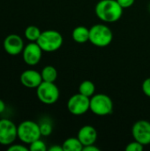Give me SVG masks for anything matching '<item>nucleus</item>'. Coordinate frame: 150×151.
<instances>
[{"label":"nucleus","mask_w":150,"mask_h":151,"mask_svg":"<svg viewBox=\"0 0 150 151\" xmlns=\"http://www.w3.org/2000/svg\"><path fill=\"white\" fill-rule=\"evenodd\" d=\"M123 10L117 0H100L95 8L96 17L105 23H113L120 19Z\"/></svg>","instance_id":"obj_1"},{"label":"nucleus","mask_w":150,"mask_h":151,"mask_svg":"<svg viewBox=\"0 0 150 151\" xmlns=\"http://www.w3.org/2000/svg\"><path fill=\"white\" fill-rule=\"evenodd\" d=\"M113 40L111 29L104 24H95L89 28V42L99 48L107 47Z\"/></svg>","instance_id":"obj_2"},{"label":"nucleus","mask_w":150,"mask_h":151,"mask_svg":"<svg viewBox=\"0 0 150 151\" xmlns=\"http://www.w3.org/2000/svg\"><path fill=\"white\" fill-rule=\"evenodd\" d=\"M64 39L62 35L57 30H45L42 31L37 43L45 52H54L61 48Z\"/></svg>","instance_id":"obj_3"},{"label":"nucleus","mask_w":150,"mask_h":151,"mask_svg":"<svg viewBox=\"0 0 150 151\" xmlns=\"http://www.w3.org/2000/svg\"><path fill=\"white\" fill-rule=\"evenodd\" d=\"M42 136L40 126L32 120H25L18 126V138L25 144H30Z\"/></svg>","instance_id":"obj_4"},{"label":"nucleus","mask_w":150,"mask_h":151,"mask_svg":"<svg viewBox=\"0 0 150 151\" xmlns=\"http://www.w3.org/2000/svg\"><path fill=\"white\" fill-rule=\"evenodd\" d=\"M36 96L42 104L51 105L58 101L60 93L55 82L42 81L36 88Z\"/></svg>","instance_id":"obj_5"},{"label":"nucleus","mask_w":150,"mask_h":151,"mask_svg":"<svg viewBox=\"0 0 150 151\" xmlns=\"http://www.w3.org/2000/svg\"><path fill=\"white\" fill-rule=\"evenodd\" d=\"M90 111L97 116H107L113 111V102L105 94H95L90 97Z\"/></svg>","instance_id":"obj_6"},{"label":"nucleus","mask_w":150,"mask_h":151,"mask_svg":"<svg viewBox=\"0 0 150 151\" xmlns=\"http://www.w3.org/2000/svg\"><path fill=\"white\" fill-rule=\"evenodd\" d=\"M67 109L75 116H81L90 111V98L80 94H74L67 102Z\"/></svg>","instance_id":"obj_7"},{"label":"nucleus","mask_w":150,"mask_h":151,"mask_svg":"<svg viewBox=\"0 0 150 151\" xmlns=\"http://www.w3.org/2000/svg\"><path fill=\"white\" fill-rule=\"evenodd\" d=\"M18 138V127L10 119H0V144L11 145Z\"/></svg>","instance_id":"obj_8"},{"label":"nucleus","mask_w":150,"mask_h":151,"mask_svg":"<svg viewBox=\"0 0 150 151\" xmlns=\"http://www.w3.org/2000/svg\"><path fill=\"white\" fill-rule=\"evenodd\" d=\"M133 140L139 142L143 146L150 144V122L148 120H138L132 127Z\"/></svg>","instance_id":"obj_9"},{"label":"nucleus","mask_w":150,"mask_h":151,"mask_svg":"<svg viewBox=\"0 0 150 151\" xmlns=\"http://www.w3.org/2000/svg\"><path fill=\"white\" fill-rule=\"evenodd\" d=\"M42 50L36 42H31L24 47L22 51V58L24 62L28 65H37L42 58Z\"/></svg>","instance_id":"obj_10"},{"label":"nucleus","mask_w":150,"mask_h":151,"mask_svg":"<svg viewBox=\"0 0 150 151\" xmlns=\"http://www.w3.org/2000/svg\"><path fill=\"white\" fill-rule=\"evenodd\" d=\"M24 47V41L18 35L11 34L4 40V49L11 56H17L22 53Z\"/></svg>","instance_id":"obj_11"},{"label":"nucleus","mask_w":150,"mask_h":151,"mask_svg":"<svg viewBox=\"0 0 150 151\" xmlns=\"http://www.w3.org/2000/svg\"><path fill=\"white\" fill-rule=\"evenodd\" d=\"M20 82L26 88H36L42 82V74L36 70H26L20 74Z\"/></svg>","instance_id":"obj_12"},{"label":"nucleus","mask_w":150,"mask_h":151,"mask_svg":"<svg viewBox=\"0 0 150 151\" xmlns=\"http://www.w3.org/2000/svg\"><path fill=\"white\" fill-rule=\"evenodd\" d=\"M77 137L82 143L83 147L90 144H95L97 140V131L94 127L90 125H86L79 130Z\"/></svg>","instance_id":"obj_13"},{"label":"nucleus","mask_w":150,"mask_h":151,"mask_svg":"<svg viewBox=\"0 0 150 151\" xmlns=\"http://www.w3.org/2000/svg\"><path fill=\"white\" fill-rule=\"evenodd\" d=\"M72 37L78 43H85L89 41V28L84 26H78L72 30Z\"/></svg>","instance_id":"obj_14"},{"label":"nucleus","mask_w":150,"mask_h":151,"mask_svg":"<svg viewBox=\"0 0 150 151\" xmlns=\"http://www.w3.org/2000/svg\"><path fill=\"white\" fill-rule=\"evenodd\" d=\"M64 151H82L83 145L78 137L67 138L62 144Z\"/></svg>","instance_id":"obj_15"},{"label":"nucleus","mask_w":150,"mask_h":151,"mask_svg":"<svg viewBox=\"0 0 150 151\" xmlns=\"http://www.w3.org/2000/svg\"><path fill=\"white\" fill-rule=\"evenodd\" d=\"M41 74L42 81L55 82L57 78V71L52 65H46L45 67H43L41 72Z\"/></svg>","instance_id":"obj_16"},{"label":"nucleus","mask_w":150,"mask_h":151,"mask_svg":"<svg viewBox=\"0 0 150 151\" xmlns=\"http://www.w3.org/2000/svg\"><path fill=\"white\" fill-rule=\"evenodd\" d=\"M79 93L90 98L95 93V86L91 81H83L79 86Z\"/></svg>","instance_id":"obj_17"},{"label":"nucleus","mask_w":150,"mask_h":151,"mask_svg":"<svg viewBox=\"0 0 150 151\" xmlns=\"http://www.w3.org/2000/svg\"><path fill=\"white\" fill-rule=\"evenodd\" d=\"M41 34L42 31L40 30V28L34 25L28 26L25 30V37L30 42H37Z\"/></svg>","instance_id":"obj_18"},{"label":"nucleus","mask_w":150,"mask_h":151,"mask_svg":"<svg viewBox=\"0 0 150 151\" xmlns=\"http://www.w3.org/2000/svg\"><path fill=\"white\" fill-rule=\"evenodd\" d=\"M39 126H40L42 136H49L52 133L53 127H52V124L50 123V121L44 119L39 124Z\"/></svg>","instance_id":"obj_19"},{"label":"nucleus","mask_w":150,"mask_h":151,"mask_svg":"<svg viewBox=\"0 0 150 151\" xmlns=\"http://www.w3.org/2000/svg\"><path fill=\"white\" fill-rule=\"evenodd\" d=\"M29 150L30 151H46L47 150V147H46V144L43 141L40 139L33 142L32 143L29 144V147H28Z\"/></svg>","instance_id":"obj_20"},{"label":"nucleus","mask_w":150,"mask_h":151,"mask_svg":"<svg viewBox=\"0 0 150 151\" xmlns=\"http://www.w3.org/2000/svg\"><path fill=\"white\" fill-rule=\"evenodd\" d=\"M143 150H144V146L135 140H133V142L128 143L127 146L126 147V151H142Z\"/></svg>","instance_id":"obj_21"},{"label":"nucleus","mask_w":150,"mask_h":151,"mask_svg":"<svg viewBox=\"0 0 150 151\" xmlns=\"http://www.w3.org/2000/svg\"><path fill=\"white\" fill-rule=\"evenodd\" d=\"M141 89H142V92L144 93V95L150 98V77L149 78H147L142 82Z\"/></svg>","instance_id":"obj_22"},{"label":"nucleus","mask_w":150,"mask_h":151,"mask_svg":"<svg viewBox=\"0 0 150 151\" xmlns=\"http://www.w3.org/2000/svg\"><path fill=\"white\" fill-rule=\"evenodd\" d=\"M9 151H27L29 149L23 144H11L8 148Z\"/></svg>","instance_id":"obj_23"},{"label":"nucleus","mask_w":150,"mask_h":151,"mask_svg":"<svg viewBox=\"0 0 150 151\" xmlns=\"http://www.w3.org/2000/svg\"><path fill=\"white\" fill-rule=\"evenodd\" d=\"M117 1L123 9L129 8V7L133 6V4L135 3V0H117Z\"/></svg>","instance_id":"obj_24"},{"label":"nucleus","mask_w":150,"mask_h":151,"mask_svg":"<svg viewBox=\"0 0 150 151\" xmlns=\"http://www.w3.org/2000/svg\"><path fill=\"white\" fill-rule=\"evenodd\" d=\"M82 151H100L99 148L95 147V144H90L88 146H84Z\"/></svg>","instance_id":"obj_25"},{"label":"nucleus","mask_w":150,"mask_h":151,"mask_svg":"<svg viewBox=\"0 0 150 151\" xmlns=\"http://www.w3.org/2000/svg\"><path fill=\"white\" fill-rule=\"evenodd\" d=\"M50 151H64L63 150V147L62 146H57V145H54L52 147H50L49 149Z\"/></svg>","instance_id":"obj_26"},{"label":"nucleus","mask_w":150,"mask_h":151,"mask_svg":"<svg viewBox=\"0 0 150 151\" xmlns=\"http://www.w3.org/2000/svg\"><path fill=\"white\" fill-rule=\"evenodd\" d=\"M5 104H4V102L2 100V99H0V114L1 113H3L4 111H5Z\"/></svg>","instance_id":"obj_27"},{"label":"nucleus","mask_w":150,"mask_h":151,"mask_svg":"<svg viewBox=\"0 0 150 151\" xmlns=\"http://www.w3.org/2000/svg\"><path fill=\"white\" fill-rule=\"evenodd\" d=\"M149 11L150 12V3H149Z\"/></svg>","instance_id":"obj_28"}]
</instances>
